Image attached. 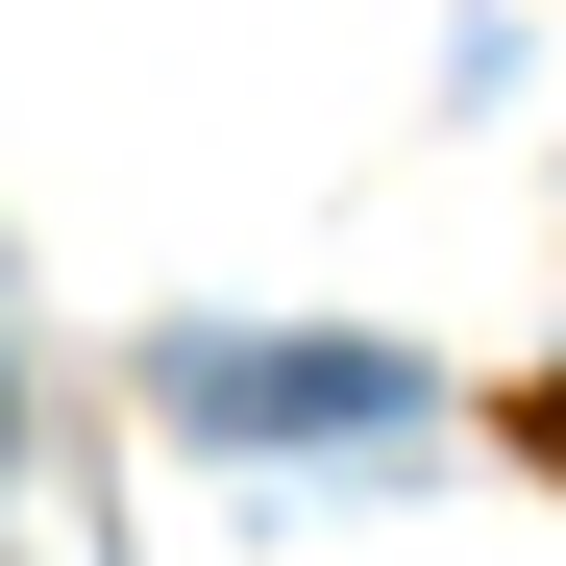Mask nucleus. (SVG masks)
<instances>
[{"label": "nucleus", "instance_id": "f257e3e1", "mask_svg": "<svg viewBox=\"0 0 566 566\" xmlns=\"http://www.w3.org/2000/svg\"><path fill=\"white\" fill-rule=\"evenodd\" d=\"M172 419H222V443H395L419 369L395 345H247V321H198L172 345Z\"/></svg>", "mask_w": 566, "mask_h": 566}]
</instances>
